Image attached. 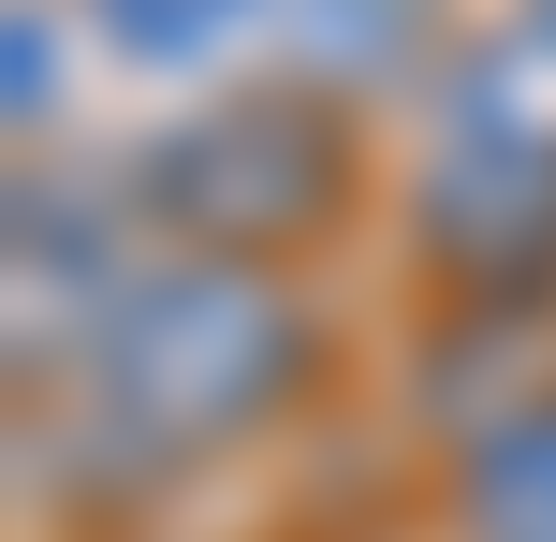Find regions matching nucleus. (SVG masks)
Segmentation results:
<instances>
[{
    "mask_svg": "<svg viewBox=\"0 0 556 542\" xmlns=\"http://www.w3.org/2000/svg\"><path fill=\"white\" fill-rule=\"evenodd\" d=\"M293 367H307V323L250 264H162V279H132L103 308V338H88V396H103V426H117L132 469L250 440L264 411L293 396Z\"/></svg>",
    "mask_w": 556,
    "mask_h": 542,
    "instance_id": "nucleus-1",
    "label": "nucleus"
},
{
    "mask_svg": "<svg viewBox=\"0 0 556 542\" xmlns=\"http://www.w3.org/2000/svg\"><path fill=\"white\" fill-rule=\"evenodd\" d=\"M147 205H162L191 250H293L337 205V133L278 88V103H220L191 133L147 147Z\"/></svg>",
    "mask_w": 556,
    "mask_h": 542,
    "instance_id": "nucleus-2",
    "label": "nucleus"
},
{
    "mask_svg": "<svg viewBox=\"0 0 556 542\" xmlns=\"http://www.w3.org/2000/svg\"><path fill=\"white\" fill-rule=\"evenodd\" d=\"M410 220H425V250H440L469 293H498V308H513V293L556 279V147L469 133V117H454L440 162L410 176Z\"/></svg>",
    "mask_w": 556,
    "mask_h": 542,
    "instance_id": "nucleus-3",
    "label": "nucleus"
},
{
    "mask_svg": "<svg viewBox=\"0 0 556 542\" xmlns=\"http://www.w3.org/2000/svg\"><path fill=\"white\" fill-rule=\"evenodd\" d=\"M264 15H278V45H293L307 74H337V88L425 59V0H264Z\"/></svg>",
    "mask_w": 556,
    "mask_h": 542,
    "instance_id": "nucleus-4",
    "label": "nucleus"
},
{
    "mask_svg": "<svg viewBox=\"0 0 556 542\" xmlns=\"http://www.w3.org/2000/svg\"><path fill=\"white\" fill-rule=\"evenodd\" d=\"M469 514H483V542H556V396L513 411V426H483Z\"/></svg>",
    "mask_w": 556,
    "mask_h": 542,
    "instance_id": "nucleus-5",
    "label": "nucleus"
},
{
    "mask_svg": "<svg viewBox=\"0 0 556 542\" xmlns=\"http://www.w3.org/2000/svg\"><path fill=\"white\" fill-rule=\"evenodd\" d=\"M454 117H469V133H528V147H556V29L528 15V29H498V45H469Z\"/></svg>",
    "mask_w": 556,
    "mask_h": 542,
    "instance_id": "nucleus-6",
    "label": "nucleus"
},
{
    "mask_svg": "<svg viewBox=\"0 0 556 542\" xmlns=\"http://www.w3.org/2000/svg\"><path fill=\"white\" fill-rule=\"evenodd\" d=\"M88 15L117 29V59H205V45H235L264 0H88Z\"/></svg>",
    "mask_w": 556,
    "mask_h": 542,
    "instance_id": "nucleus-7",
    "label": "nucleus"
},
{
    "mask_svg": "<svg viewBox=\"0 0 556 542\" xmlns=\"http://www.w3.org/2000/svg\"><path fill=\"white\" fill-rule=\"evenodd\" d=\"M45 103H59V45H45V0H15V117L45 133Z\"/></svg>",
    "mask_w": 556,
    "mask_h": 542,
    "instance_id": "nucleus-8",
    "label": "nucleus"
},
{
    "mask_svg": "<svg viewBox=\"0 0 556 542\" xmlns=\"http://www.w3.org/2000/svg\"><path fill=\"white\" fill-rule=\"evenodd\" d=\"M542 29H556V0H542Z\"/></svg>",
    "mask_w": 556,
    "mask_h": 542,
    "instance_id": "nucleus-9",
    "label": "nucleus"
}]
</instances>
